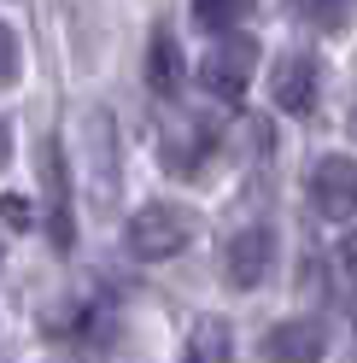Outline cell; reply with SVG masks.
I'll return each instance as SVG.
<instances>
[{"instance_id":"obj_9","label":"cell","mask_w":357,"mask_h":363,"mask_svg":"<svg viewBox=\"0 0 357 363\" xmlns=\"http://www.w3.org/2000/svg\"><path fill=\"white\" fill-rule=\"evenodd\" d=\"M287 12H293L299 24H310V30H322V35H340V30L351 24L357 0H287Z\"/></svg>"},{"instance_id":"obj_4","label":"cell","mask_w":357,"mask_h":363,"mask_svg":"<svg viewBox=\"0 0 357 363\" xmlns=\"http://www.w3.org/2000/svg\"><path fill=\"white\" fill-rule=\"evenodd\" d=\"M270 258H276V235L264 229V223H252V229H240L229 240V252H222V276H229L234 293H252L264 276H270Z\"/></svg>"},{"instance_id":"obj_5","label":"cell","mask_w":357,"mask_h":363,"mask_svg":"<svg viewBox=\"0 0 357 363\" xmlns=\"http://www.w3.org/2000/svg\"><path fill=\"white\" fill-rule=\"evenodd\" d=\"M328 340H322V323H310V316H287V323H276L270 334H264L258 357L264 363H322Z\"/></svg>"},{"instance_id":"obj_11","label":"cell","mask_w":357,"mask_h":363,"mask_svg":"<svg viewBox=\"0 0 357 363\" xmlns=\"http://www.w3.org/2000/svg\"><path fill=\"white\" fill-rule=\"evenodd\" d=\"M0 53H6V65H0V77H6V88L18 82V71H24V48H18V30L6 24L0 30Z\"/></svg>"},{"instance_id":"obj_14","label":"cell","mask_w":357,"mask_h":363,"mask_svg":"<svg viewBox=\"0 0 357 363\" xmlns=\"http://www.w3.org/2000/svg\"><path fill=\"white\" fill-rule=\"evenodd\" d=\"M351 141H357V111H351Z\"/></svg>"},{"instance_id":"obj_7","label":"cell","mask_w":357,"mask_h":363,"mask_svg":"<svg viewBox=\"0 0 357 363\" xmlns=\"http://www.w3.org/2000/svg\"><path fill=\"white\" fill-rule=\"evenodd\" d=\"M147 82H152V94H164V100L182 88V48H176L170 30H159L152 48H147Z\"/></svg>"},{"instance_id":"obj_8","label":"cell","mask_w":357,"mask_h":363,"mask_svg":"<svg viewBox=\"0 0 357 363\" xmlns=\"http://www.w3.org/2000/svg\"><path fill=\"white\" fill-rule=\"evenodd\" d=\"M199 152H211V135L199 129V123H182V135H164V170L170 176H193L199 170Z\"/></svg>"},{"instance_id":"obj_13","label":"cell","mask_w":357,"mask_h":363,"mask_svg":"<svg viewBox=\"0 0 357 363\" xmlns=\"http://www.w3.org/2000/svg\"><path fill=\"white\" fill-rule=\"evenodd\" d=\"M340 264H346V276L357 281V235H346V240H340Z\"/></svg>"},{"instance_id":"obj_10","label":"cell","mask_w":357,"mask_h":363,"mask_svg":"<svg viewBox=\"0 0 357 363\" xmlns=\"http://www.w3.org/2000/svg\"><path fill=\"white\" fill-rule=\"evenodd\" d=\"M246 12H252V0H193V24L211 35H240Z\"/></svg>"},{"instance_id":"obj_12","label":"cell","mask_w":357,"mask_h":363,"mask_svg":"<svg viewBox=\"0 0 357 363\" xmlns=\"http://www.w3.org/2000/svg\"><path fill=\"white\" fill-rule=\"evenodd\" d=\"M6 229H12V235H24V229H30V206H24V194H6Z\"/></svg>"},{"instance_id":"obj_1","label":"cell","mask_w":357,"mask_h":363,"mask_svg":"<svg viewBox=\"0 0 357 363\" xmlns=\"http://www.w3.org/2000/svg\"><path fill=\"white\" fill-rule=\"evenodd\" d=\"M129 258H141V264H159L170 252H182V246L193 240V217L182 206H164V199H152V206H141L135 217H129Z\"/></svg>"},{"instance_id":"obj_2","label":"cell","mask_w":357,"mask_h":363,"mask_svg":"<svg viewBox=\"0 0 357 363\" xmlns=\"http://www.w3.org/2000/svg\"><path fill=\"white\" fill-rule=\"evenodd\" d=\"M252 71H258V41L252 35H222L205 53V65H199V88L217 94V100H240Z\"/></svg>"},{"instance_id":"obj_3","label":"cell","mask_w":357,"mask_h":363,"mask_svg":"<svg viewBox=\"0 0 357 363\" xmlns=\"http://www.w3.org/2000/svg\"><path fill=\"white\" fill-rule=\"evenodd\" d=\"M317 59L310 53H281L276 71H270V106L287 111V118H310V106H317Z\"/></svg>"},{"instance_id":"obj_6","label":"cell","mask_w":357,"mask_h":363,"mask_svg":"<svg viewBox=\"0 0 357 363\" xmlns=\"http://www.w3.org/2000/svg\"><path fill=\"white\" fill-rule=\"evenodd\" d=\"M310 206L322 217H334V223H346L357 211V164L351 158H322L310 170Z\"/></svg>"}]
</instances>
